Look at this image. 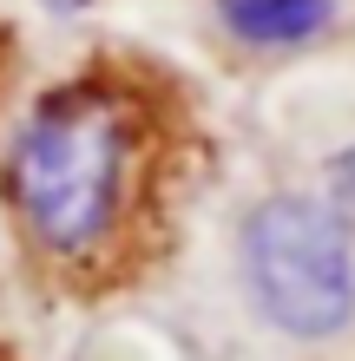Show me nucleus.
Instances as JSON below:
<instances>
[{
    "mask_svg": "<svg viewBox=\"0 0 355 361\" xmlns=\"http://www.w3.org/2000/svg\"><path fill=\"white\" fill-rule=\"evenodd\" d=\"M237 276L250 309L289 342H336L355 329V237L316 190H270L243 210Z\"/></svg>",
    "mask_w": 355,
    "mask_h": 361,
    "instance_id": "obj_2",
    "label": "nucleus"
},
{
    "mask_svg": "<svg viewBox=\"0 0 355 361\" xmlns=\"http://www.w3.org/2000/svg\"><path fill=\"white\" fill-rule=\"evenodd\" d=\"M191 118L172 79L86 59L53 79L0 152V204L27 257L66 289H119L172 230Z\"/></svg>",
    "mask_w": 355,
    "mask_h": 361,
    "instance_id": "obj_1",
    "label": "nucleus"
},
{
    "mask_svg": "<svg viewBox=\"0 0 355 361\" xmlns=\"http://www.w3.org/2000/svg\"><path fill=\"white\" fill-rule=\"evenodd\" d=\"M40 7H53V13H86V7H99V0H40Z\"/></svg>",
    "mask_w": 355,
    "mask_h": 361,
    "instance_id": "obj_4",
    "label": "nucleus"
},
{
    "mask_svg": "<svg viewBox=\"0 0 355 361\" xmlns=\"http://www.w3.org/2000/svg\"><path fill=\"white\" fill-rule=\"evenodd\" d=\"M217 27L250 53H296L336 33L342 0H211Z\"/></svg>",
    "mask_w": 355,
    "mask_h": 361,
    "instance_id": "obj_3",
    "label": "nucleus"
}]
</instances>
